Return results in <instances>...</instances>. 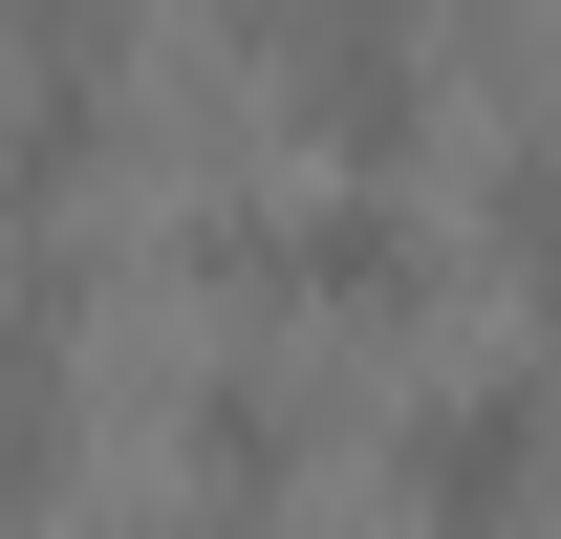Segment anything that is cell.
<instances>
[{"instance_id": "6da1fadb", "label": "cell", "mask_w": 561, "mask_h": 539, "mask_svg": "<svg viewBox=\"0 0 561 539\" xmlns=\"http://www.w3.org/2000/svg\"><path fill=\"white\" fill-rule=\"evenodd\" d=\"M389 474H411V539H518V518H540V474H561L540 367H476V389H432Z\"/></svg>"}, {"instance_id": "7a4b0ae2", "label": "cell", "mask_w": 561, "mask_h": 539, "mask_svg": "<svg viewBox=\"0 0 561 539\" xmlns=\"http://www.w3.org/2000/svg\"><path fill=\"white\" fill-rule=\"evenodd\" d=\"M280 108H302V151H346V173H389V151L432 130L411 0H302V22H280Z\"/></svg>"}, {"instance_id": "3957f363", "label": "cell", "mask_w": 561, "mask_h": 539, "mask_svg": "<svg viewBox=\"0 0 561 539\" xmlns=\"http://www.w3.org/2000/svg\"><path fill=\"white\" fill-rule=\"evenodd\" d=\"M216 280H260V302H324V324H411L432 302V238L389 195H302V216H238Z\"/></svg>"}, {"instance_id": "277c9868", "label": "cell", "mask_w": 561, "mask_h": 539, "mask_svg": "<svg viewBox=\"0 0 561 539\" xmlns=\"http://www.w3.org/2000/svg\"><path fill=\"white\" fill-rule=\"evenodd\" d=\"M44 474H66V324L22 302V324H0V518H22Z\"/></svg>"}, {"instance_id": "5b68a950", "label": "cell", "mask_w": 561, "mask_h": 539, "mask_svg": "<svg viewBox=\"0 0 561 539\" xmlns=\"http://www.w3.org/2000/svg\"><path fill=\"white\" fill-rule=\"evenodd\" d=\"M195 454H216V496H280V389H216Z\"/></svg>"}, {"instance_id": "8992f818", "label": "cell", "mask_w": 561, "mask_h": 539, "mask_svg": "<svg viewBox=\"0 0 561 539\" xmlns=\"http://www.w3.org/2000/svg\"><path fill=\"white\" fill-rule=\"evenodd\" d=\"M108 44V0H22V66H87Z\"/></svg>"}, {"instance_id": "52a82bcc", "label": "cell", "mask_w": 561, "mask_h": 539, "mask_svg": "<svg viewBox=\"0 0 561 539\" xmlns=\"http://www.w3.org/2000/svg\"><path fill=\"white\" fill-rule=\"evenodd\" d=\"M518 260H561V130L518 151Z\"/></svg>"}]
</instances>
